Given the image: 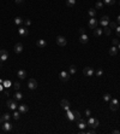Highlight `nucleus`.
Instances as JSON below:
<instances>
[{
  "instance_id": "nucleus-21",
  "label": "nucleus",
  "mask_w": 120,
  "mask_h": 134,
  "mask_svg": "<svg viewBox=\"0 0 120 134\" xmlns=\"http://www.w3.org/2000/svg\"><path fill=\"white\" fill-rule=\"evenodd\" d=\"M102 33H103V29H97V28L94 29V35H95L96 38H97V36L100 38V36L102 35Z\"/></svg>"
},
{
  "instance_id": "nucleus-45",
  "label": "nucleus",
  "mask_w": 120,
  "mask_h": 134,
  "mask_svg": "<svg viewBox=\"0 0 120 134\" xmlns=\"http://www.w3.org/2000/svg\"><path fill=\"white\" fill-rule=\"evenodd\" d=\"M116 22H118V24L120 26V15L118 16V18H116Z\"/></svg>"
},
{
  "instance_id": "nucleus-20",
  "label": "nucleus",
  "mask_w": 120,
  "mask_h": 134,
  "mask_svg": "<svg viewBox=\"0 0 120 134\" xmlns=\"http://www.w3.org/2000/svg\"><path fill=\"white\" fill-rule=\"evenodd\" d=\"M108 53H109L110 56H116V53H118V47L113 45V46L108 50Z\"/></svg>"
},
{
  "instance_id": "nucleus-26",
  "label": "nucleus",
  "mask_w": 120,
  "mask_h": 134,
  "mask_svg": "<svg viewBox=\"0 0 120 134\" xmlns=\"http://www.w3.org/2000/svg\"><path fill=\"white\" fill-rule=\"evenodd\" d=\"M69 73H70V75H74V74L77 73V68H76V65H71Z\"/></svg>"
},
{
  "instance_id": "nucleus-12",
  "label": "nucleus",
  "mask_w": 120,
  "mask_h": 134,
  "mask_svg": "<svg viewBox=\"0 0 120 134\" xmlns=\"http://www.w3.org/2000/svg\"><path fill=\"white\" fill-rule=\"evenodd\" d=\"M77 127H78L80 130H84L85 127H86V122H85L83 118H80L79 121H77Z\"/></svg>"
},
{
  "instance_id": "nucleus-9",
  "label": "nucleus",
  "mask_w": 120,
  "mask_h": 134,
  "mask_svg": "<svg viewBox=\"0 0 120 134\" xmlns=\"http://www.w3.org/2000/svg\"><path fill=\"white\" fill-rule=\"evenodd\" d=\"M7 106H9L10 110H16V107H17V101H16V99H9V100H7Z\"/></svg>"
},
{
  "instance_id": "nucleus-43",
  "label": "nucleus",
  "mask_w": 120,
  "mask_h": 134,
  "mask_svg": "<svg viewBox=\"0 0 120 134\" xmlns=\"http://www.w3.org/2000/svg\"><path fill=\"white\" fill-rule=\"evenodd\" d=\"M84 33H85V29H84V28H80V29H79V34H84Z\"/></svg>"
},
{
  "instance_id": "nucleus-15",
  "label": "nucleus",
  "mask_w": 120,
  "mask_h": 134,
  "mask_svg": "<svg viewBox=\"0 0 120 134\" xmlns=\"http://www.w3.org/2000/svg\"><path fill=\"white\" fill-rule=\"evenodd\" d=\"M36 45H37V47H40V48H45V47L47 46V41H46L45 39H39V40L36 41Z\"/></svg>"
},
{
  "instance_id": "nucleus-47",
  "label": "nucleus",
  "mask_w": 120,
  "mask_h": 134,
  "mask_svg": "<svg viewBox=\"0 0 120 134\" xmlns=\"http://www.w3.org/2000/svg\"><path fill=\"white\" fill-rule=\"evenodd\" d=\"M1 122H3V118H1V117H0V124H1Z\"/></svg>"
},
{
  "instance_id": "nucleus-50",
  "label": "nucleus",
  "mask_w": 120,
  "mask_h": 134,
  "mask_svg": "<svg viewBox=\"0 0 120 134\" xmlns=\"http://www.w3.org/2000/svg\"><path fill=\"white\" fill-rule=\"evenodd\" d=\"M98 1H101V0H98Z\"/></svg>"
},
{
  "instance_id": "nucleus-37",
  "label": "nucleus",
  "mask_w": 120,
  "mask_h": 134,
  "mask_svg": "<svg viewBox=\"0 0 120 134\" xmlns=\"http://www.w3.org/2000/svg\"><path fill=\"white\" fill-rule=\"evenodd\" d=\"M84 133H88V134H94V133H96V130H95L94 128H91V129H89V130H86V132H84Z\"/></svg>"
},
{
  "instance_id": "nucleus-36",
  "label": "nucleus",
  "mask_w": 120,
  "mask_h": 134,
  "mask_svg": "<svg viewBox=\"0 0 120 134\" xmlns=\"http://www.w3.org/2000/svg\"><path fill=\"white\" fill-rule=\"evenodd\" d=\"M108 26H109V28H113V29H115V28H116V23H115V22H109V24H108Z\"/></svg>"
},
{
  "instance_id": "nucleus-8",
  "label": "nucleus",
  "mask_w": 120,
  "mask_h": 134,
  "mask_svg": "<svg viewBox=\"0 0 120 134\" xmlns=\"http://www.w3.org/2000/svg\"><path fill=\"white\" fill-rule=\"evenodd\" d=\"M57 44L59 45V46H61V47H64V46H66L67 45V41H66V39L64 38V36H58L57 38Z\"/></svg>"
},
{
  "instance_id": "nucleus-24",
  "label": "nucleus",
  "mask_w": 120,
  "mask_h": 134,
  "mask_svg": "<svg viewBox=\"0 0 120 134\" xmlns=\"http://www.w3.org/2000/svg\"><path fill=\"white\" fill-rule=\"evenodd\" d=\"M66 5L69 7H73L76 5V0H66Z\"/></svg>"
},
{
  "instance_id": "nucleus-35",
  "label": "nucleus",
  "mask_w": 120,
  "mask_h": 134,
  "mask_svg": "<svg viewBox=\"0 0 120 134\" xmlns=\"http://www.w3.org/2000/svg\"><path fill=\"white\" fill-rule=\"evenodd\" d=\"M103 100H104V101H109V100H110V94H109V93H106V94L103 95Z\"/></svg>"
},
{
  "instance_id": "nucleus-30",
  "label": "nucleus",
  "mask_w": 120,
  "mask_h": 134,
  "mask_svg": "<svg viewBox=\"0 0 120 134\" xmlns=\"http://www.w3.org/2000/svg\"><path fill=\"white\" fill-rule=\"evenodd\" d=\"M103 3L106 4V5H114L115 4V0H103Z\"/></svg>"
},
{
  "instance_id": "nucleus-32",
  "label": "nucleus",
  "mask_w": 120,
  "mask_h": 134,
  "mask_svg": "<svg viewBox=\"0 0 120 134\" xmlns=\"http://www.w3.org/2000/svg\"><path fill=\"white\" fill-rule=\"evenodd\" d=\"M95 74H96L97 77H101V76L103 75V70H102V69H97V70L95 71Z\"/></svg>"
},
{
  "instance_id": "nucleus-17",
  "label": "nucleus",
  "mask_w": 120,
  "mask_h": 134,
  "mask_svg": "<svg viewBox=\"0 0 120 134\" xmlns=\"http://www.w3.org/2000/svg\"><path fill=\"white\" fill-rule=\"evenodd\" d=\"M28 110H29V107H28V105H25V104H22V105L18 106V111H19L21 114H25V112H28Z\"/></svg>"
},
{
  "instance_id": "nucleus-4",
  "label": "nucleus",
  "mask_w": 120,
  "mask_h": 134,
  "mask_svg": "<svg viewBox=\"0 0 120 134\" xmlns=\"http://www.w3.org/2000/svg\"><path fill=\"white\" fill-rule=\"evenodd\" d=\"M59 77H60V80H61V81L66 82V81H69V80H70V73H67V71H60Z\"/></svg>"
},
{
  "instance_id": "nucleus-14",
  "label": "nucleus",
  "mask_w": 120,
  "mask_h": 134,
  "mask_svg": "<svg viewBox=\"0 0 120 134\" xmlns=\"http://www.w3.org/2000/svg\"><path fill=\"white\" fill-rule=\"evenodd\" d=\"M18 33H19V35H22V36H28V35H29L28 28H24V27H19Z\"/></svg>"
},
{
  "instance_id": "nucleus-1",
  "label": "nucleus",
  "mask_w": 120,
  "mask_h": 134,
  "mask_svg": "<svg viewBox=\"0 0 120 134\" xmlns=\"http://www.w3.org/2000/svg\"><path fill=\"white\" fill-rule=\"evenodd\" d=\"M88 124H89V127H91V128H97V127L100 126V121H98L97 118L89 117V120H88Z\"/></svg>"
},
{
  "instance_id": "nucleus-5",
  "label": "nucleus",
  "mask_w": 120,
  "mask_h": 134,
  "mask_svg": "<svg viewBox=\"0 0 120 134\" xmlns=\"http://www.w3.org/2000/svg\"><path fill=\"white\" fill-rule=\"evenodd\" d=\"M28 87H29V89H31V91L36 89V88H37V81H36L35 79H30V80L28 81Z\"/></svg>"
},
{
  "instance_id": "nucleus-42",
  "label": "nucleus",
  "mask_w": 120,
  "mask_h": 134,
  "mask_svg": "<svg viewBox=\"0 0 120 134\" xmlns=\"http://www.w3.org/2000/svg\"><path fill=\"white\" fill-rule=\"evenodd\" d=\"M25 24H27V26H30V24H31V21H30V20H25Z\"/></svg>"
},
{
  "instance_id": "nucleus-33",
  "label": "nucleus",
  "mask_w": 120,
  "mask_h": 134,
  "mask_svg": "<svg viewBox=\"0 0 120 134\" xmlns=\"http://www.w3.org/2000/svg\"><path fill=\"white\" fill-rule=\"evenodd\" d=\"M19 117H21V112L19 111H15L13 112V118L15 120H19Z\"/></svg>"
},
{
  "instance_id": "nucleus-10",
  "label": "nucleus",
  "mask_w": 120,
  "mask_h": 134,
  "mask_svg": "<svg viewBox=\"0 0 120 134\" xmlns=\"http://www.w3.org/2000/svg\"><path fill=\"white\" fill-rule=\"evenodd\" d=\"M3 130L4 132H10V130H12V124L9 122V121H4V123H3Z\"/></svg>"
},
{
  "instance_id": "nucleus-31",
  "label": "nucleus",
  "mask_w": 120,
  "mask_h": 134,
  "mask_svg": "<svg viewBox=\"0 0 120 134\" xmlns=\"http://www.w3.org/2000/svg\"><path fill=\"white\" fill-rule=\"evenodd\" d=\"M95 7H96L97 10H101V9L103 7V3H102V1H97L96 5H95Z\"/></svg>"
},
{
  "instance_id": "nucleus-27",
  "label": "nucleus",
  "mask_w": 120,
  "mask_h": 134,
  "mask_svg": "<svg viewBox=\"0 0 120 134\" xmlns=\"http://www.w3.org/2000/svg\"><path fill=\"white\" fill-rule=\"evenodd\" d=\"M103 33H104L107 36H109V35H110V33H112V30H110V28L107 26V27H104V28H103Z\"/></svg>"
},
{
  "instance_id": "nucleus-7",
  "label": "nucleus",
  "mask_w": 120,
  "mask_h": 134,
  "mask_svg": "<svg viewBox=\"0 0 120 134\" xmlns=\"http://www.w3.org/2000/svg\"><path fill=\"white\" fill-rule=\"evenodd\" d=\"M9 58V52L6 50H0V62H5Z\"/></svg>"
},
{
  "instance_id": "nucleus-3",
  "label": "nucleus",
  "mask_w": 120,
  "mask_h": 134,
  "mask_svg": "<svg viewBox=\"0 0 120 134\" xmlns=\"http://www.w3.org/2000/svg\"><path fill=\"white\" fill-rule=\"evenodd\" d=\"M88 24H89V28H90V29H95V28H97L98 22H97V20H96L95 17H92V18H90V20H89Z\"/></svg>"
},
{
  "instance_id": "nucleus-19",
  "label": "nucleus",
  "mask_w": 120,
  "mask_h": 134,
  "mask_svg": "<svg viewBox=\"0 0 120 134\" xmlns=\"http://www.w3.org/2000/svg\"><path fill=\"white\" fill-rule=\"evenodd\" d=\"M17 76H18L19 79L24 80V79L27 77V71H25V70H23V69H21V70H18V71H17Z\"/></svg>"
},
{
  "instance_id": "nucleus-49",
  "label": "nucleus",
  "mask_w": 120,
  "mask_h": 134,
  "mask_svg": "<svg viewBox=\"0 0 120 134\" xmlns=\"http://www.w3.org/2000/svg\"><path fill=\"white\" fill-rule=\"evenodd\" d=\"M119 5H120V0H119Z\"/></svg>"
},
{
  "instance_id": "nucleus-23",
  "label": "nucleus",
  "mask_w": 120,
  "mask_h": 134,
  "mask_svg": "<svg viewBox=\"0 0 120 134\" xmlns=\"http://www.w3.org/2000/svg\"><path fill=\"white\" fill-rule=\"evenodd\" d=\"M13 97H15V99H16V100H22V98H23V94H22L21 92H16V93L13 94Z\"/></svg>"
},
{
  "instance_id": "nucleus-6",
  "label": "nucleus",
  "mask_w": 120,
  "mask_h": 134,
  "mask_svg": "<svg viewBox=\"0 0 120 134\" xmlns=\"http://www.w3.org/2000/svg\"><path fill=\"white\" fill-rule=\"evenodd\" d=\"M109 107H110V110L112 111H115V110H118V107H119V101H118V99H110V105H109Z\"/></svg>"
},
{
  "instance_id": "nucleus-38",
  "label": "nucleus",
  "mask_w": 120,
  "mask_h": 134,
  "mask_svg": "<svg viewBox=\"0 0 120 134\" xmlns=\"http://www.w3.org/2000/svg\"><path fill=\"white\" fill-rule=\"evenodd\" d=\"M19 88H21V83H19V82H15V89L18 91Z\"/></svg>"
},
{
  "instance_id": "nucleus-13",
  "label": "nucleus",
  "mask_w": 120,
  "mask_h": 134,
  "mask_svg": "<svg viewBox=\"0 0 120 134\" xmlns=\"http://www.w3.org/2000/svg\"><path fill=\"white\" fill-rule=\"evenodd\" d=\"M100 24L104 28V27H107L108 24H109V17L108 16H103L102 18H101V22H100Z\"/></svg>"
},
{
  "instance_id": "nucleus-44",
  "label": "nucleus",
  "mask_w": 120,
  "mask_h": 134,
  "mask_svg": "<svg viewBox=\"0 0 120 134\" xmlns=\"http://www.w3.org/2000/svg\"><path fill=\"white\" fill-rule=\"evenodd\" d=\"M113 133H114V134H120V130H119V129H114Z\"/></svg>"
},
{
  "instance_id": "nucleus-46",
  "label": "nucleus",
  "mask_w": 120,
  "mask_h": 134,
  "mask_svg": "<svg viewBox=\"0 0 120 134\" xmlns=\"http://www.w3.org/2000/svg\"><path fill=\"white\" fill-rule=\"evenodd\" d=\"M16 3H17V4H22L23 0H16Z\"/></svg>"
},
{
  "instance_id": "nucleus-22",
  "label": "nucleus",
  "mask_w": 120,
  "mask_h": 134,
  "mask_svg": "<svg viewBox=\"0 0 120 134\" xmlns=\"http://www.w3.org/2000/svg\"><path fill=\"white\" fill-rule=\"evenodd\" d=\"M66 112H67V120H70V121H74V116H73V111H71V110H67Z\"/></svg>"
},
{
  "instance_id": "nucleus-16",
  "label": "nucleus",
  "mask_w": 120,
  "mask_h": 134,
  "mask_svg": "<svg viewBox=\"0 0 120 134\" xmlns=\"http://www.w3.org/2000/svg\"><path fill=\"white\" fill-rule=\"evenodd\" d=\"M88 41H89V36H88L85 33L79 35V42H80V44H86Z\"/></svg>"
},
{
  "instance_id": "nucleus-40",
  "label": "nucleus",
  "mask_w": 120,
  "mask_h": 134,
  "mask_svg": "<svg viewBox=\"0 0 120 134\" xmlns=\"http://www.w3.org/2000/svg\"><path fill=\"white\" fill-rule=\"evenodd\" d=\"M85 115H86V116H88V117H89V116H90V115H91V111H90V110H89V109H86V110H85Z\"/></svg>"
},
{
  "instance_id": "nucleus-28",
  "label": "nucleus",
  "mask_w": 120,
  "mask_h": 134,
  "mask_svg": "<svg viewBox=\"0 0 120 134\" xmlns=\"http://www.w3.org/2000/svg\"><path fill=\"white\" fill-rule=\"evenodd\" d=\"M73 116H74V121H79L82 117H80V114L78 111H73Z\"/></svg>"
},
{
  "instance_id": "nucleus-34",
  "label": "nucleus",
  "mask_w": 120,
  "mask_h": 134,
  "mask_svg": "<svg viewBox=\"0 0 120 134\" xmlns=\"http://www.w3.org/2000/svg\"><path fill=\"white\" fill-rule=\"evenodd\" d=\"M10 118H11V115H10V114H4L3 121H10Z\"/></svg>"
},
{
  "instance_id": "nucleus-11",
  "label": "nucleus",
  "mask_w": 120,
  "mask_h": 134,
  "mask_svg": "<svg viewBox=\"0 0 120 134\" xmlns=\"http://www.w3.org/2000/svg\"><path fill=\"white\" fill-rule=\"evenodd\" d=\"M60 105H61V107L64 109V110H70V101L67 100V99H63L61 100V103H60Z\"/></svg>"
},
{
  "instance_id": "nucleus-48",
  "label": "nucleus",
  "mask_w": 120,
  "mask_h": 134,
  "mask_svg": "<svg viewBox=\"0 0 120 134\" xmlns=\"http://www.w3.org/2000/svg\"><path fill=\"white\" fill-rule=\"evenodd\" d=\"M118 48H119V50H120V42H119V45H118Z\"/></svg>"
},
{
  "instance_id": "nucleus-18",
  "label": "nucleus",
  "mask_w": 120,
  "mask_h": 134,
  "mask_svg": "<svg viewBox=\"0 0 120 134\" xmlns=\"http://www.w3.org/2000/svg\"><path fill=\"white\" fill-rule=\"evenodd\" d=\"M22 51H23V45H22V42L16 44V45H15V52H16V53H22Z\"/></svg>"
},
{
  "instance_id": "nucleus-41",
  "label": "nucleus",
  "mask_w": 120,
  "mask_h": 134,
  "mask_svg": "<svg viewBox=\"0 0 120 134\" xmlns=\"http://www.w3.org/2000/svg\"><path fill=\"white\" fill-rule=\"evenodd\" d=\"M113 45H114V46L119 45V41H118V39H114V40H113Z\"/></svg>"
},
{
  "instance_id": "nucleus-39",
  "label": "nucleus",
  "mask_w": 120,
  "mask_h": 134,
  "mask_svg": "<svg viewBox=\"0 0 120 134\" xmlns=\"http://www.w3.org/2000/svg\"><path fill=\"white\" fill-rule=\"evenodd\" d=\"M115 32H116V35L120 38V26H118V27L115 28Z\"/></svg>"
},
{
  "instance_id": "nucleus-2",
  "label": "nucleus",
  "mask_w": 120,
  "mask_h": 134,
  "mask_svg": "<svg viewBox=\"0 0 120 134\" xmlns=\"http://www.w3.org/2000/svg\"><path fill=\"white\" fill-rule=\"evenodd\" d=\"M83 74H84L86 77H91V76L95 74V71H94V69H92V68L86 67V68H84V69H83Z\"/></svg>"
},
{
  "instance_id": "nucleus-29",
  "label": "nucleus",
  "mask_w": 120,
  "mask_h": 134,
  "mask_svg": "<svg viewBox=\"0 0 120 134\" xmlns=\"http://www.w3.org/2000/svg\"><path fill=\"white\" fill-rule=\"evenodd\" d=\"M15 23H16L17 26H21V24L23 23V20H22V17H16V18H15Z\"/></svg>"
},
{
  "instance_id": "nucleus-25",
  "label": "nucleus",
  "mask_w": 120,
  "mask_h": 134,
  "mask_svg": "<svg viewBox=\"0 0 120 134\" xmlns=\"http://www.w3.org/2000/svg\"><path fill=\"white\" fill-rule=\"evenodd\" d=\"M88 15H89L91 18H92V17H95V16H96V10H95V9H89Z\"/></svg>"
}]
</instances>
